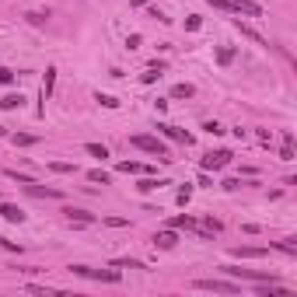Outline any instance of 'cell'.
<instances>
[{
    "instance_id": "6da1fadb",
    "label": "cell",
    "mask_w": 297,
    "mask_h": 297,
    "mask_svg": "<svg viewBox=\"0 0 297 297\" xmlns=\"http://www.w3.org/2000/svg\"><path fill=\"white\" fill-rule=\"evenodd\" d=\"M130 147H136V151H143V154H154L161 161H171V151H168L158 136H130Z\"/></svg>"
},
{
    "instance_id": "7a4b0ae2",
    "label": "cell",
    "mask_w": 297,
    "mask_h": 297,
    "mask_svg": "<svg viewBox=\"0 0 297 297\" xmlns=\"http://www.w3.org/2000/svg\"><path fill=\"white\" fill-rule=\"evenodd\" d=\"M210 4L220 7V11H231V14H248V18H259V14H263V7L252 4V0H210Z\"/></svg>"
},
{
    "instance_id": "3957f363",
    "label": "cell",
    "mask_w": 297,
    "mask_h": 297,
    "mask_svg": "<svg viewBox=\"0 0 297 297\" xmlns=\"http://www.w3.org/2000/svg\"><path fill=\"white\" fill-rule=\"evenodd\" d=\"M193 287L196 290H217V294H238L241 290L238 283H228V280H196Z\"/></svg>"
},
{
    "instance_id": "277c9868",
    "label": "cell",
    "mask_w": 297,
    "mask_h": 297,
    "mask_svg": "<svg viewBox=\"0 0 297 297\" xmlns=\"http://www.w3.org/2000/svg\"><path fill=\"white\" fill-rule=\"evenodd\" d=\"M231 165V151H217V154H206L203 158V171H220Z\"/></svg>"
},
{
    "instance_id": "5b68a950",
    "label": "cell",
    "mask_w": 297,
    "mask_h": 297,
    "mask_svg": "<svg viewBox=\"0 0 297 297\" xmlns=\"http://www.w3.org/2000/svg\"><path fill=\"white\" fill-rule=\"evenodd\" d=\"M220 269H224L228 276H238V280H255V283H273V276L269 273H255V269H234V266H220Z\"/></svg>"
},
{
    "instance_id": "8992f818",
    "label": "cell",
    "mask_w": 297,
    "mask_h": 297,
    "mask_svg": "<svg viewBox=\"0 0 297 297\" xmlns=\"http://www.w3.org/2000/svg\"><path fill=\"white\" fill-rule=\"evenodd\" d=\"M158 133H165L168 140H178V143H185V147L193 143V133H185V130H178V126H168V123H158Z\"/></svg>"
},
{
    "instance_id": "52a82bcc",
    "label": "cell",
    "mask_w": 297,
    "mask_h": 297,
    "mask_svg": "<svg viewBox=\"0 0 297 297\" xmlns=\"http://www.w3.org/2000/svg\"><path fill=\"white\" fill-rule=\"evenodd\" d=\"M25 189H28V196H39V199H63L60 189H46V185H39V182H28Z\"/></svg>"
},
{
    "instance_id": "ba28073f",
    "label": "cell",
    "mask_w": 297,
    "mask_h": 297,
    "mask_svg": "<svg viewBox=\"0 0 297 297\" xmlns=\"http://www.w3.org/2000/svg\"><path fill=\"white\" fill-rule=\"evenodd\" d=\"M0 217H4L7 224H21V220H25V210L14 206V203H0Z\"/></svg>"
},
{
    "instance_id": "9c48e42d",
    "label": "cell",
    "mask_w": 297,
    "mask_h": 297,
    "mask_svg": "<svg viewBox=\"0 0 297 297\" xmlns=\"http://www.w3.org/2000/svg\"><path fill=\"white\" fill-rule=\"evenodd\" d=\"M84 276H95V280H105V283H119L123 273H119L116 266H112V269H88V266H84Z\"/></svg>"
},
{
    "instance_id": "30bf717a",
    "label": "cell",
    "mask_w": 297,
    "mask_h": 297,
    "mask_svg": "<svg viewBox=\"0 0 297 297\" xmlns=\"http://www.w3.org/2000/svg\"><path fill=\"white\" fill-rule=\"evenodd\" d=\"M70 220H77V224H95V213H88V210H77V206H66L63 210Z\"/></svg>"
},
{
    "instance_id": "8fae6325",
    "label": "cell",
    "mask_w": 297,
    "mask_h": 297,
    "mask_svg": "<svg viewBox=\"0 0 297 297\" xmlns=\"http://www.w3.org/2000/svg\"><path fill=\"white\" fill-rule=\"evenodd\" d=\"M116 168H119V171H126V175H147V171H151V168L140 165V161H119Z\"/></svg>"
},
{
    "instance_id": "7c38bea8",
    "label": "cell",
    "mask_w": 297,
    "mask_h": 297,
    "mask_svg": "<svg viewBox=\"0 0 297 297\" xmlns=\"http://www.w3.org/2000/svg\"><path fill=\"white\" fill-rule=\"evenodd\" d=\"M175 241H178L175 231H161V234H154V245H158V248H175Z\"/></svg>"
},
{
    "instance_id": "4fadbf2b",
    "label": "cell",
    "mask_w": 297,
    "mask_h": 297,
    "mask_svg": "<svg viewBox=\"0 0 297 297\" xmlns=\"http://www.w3.org/2000/svg\"><path fill=\"white\" fill-rule=\"evenodd\" d=\"M53 84H56V66H49V70H46V81H42V101L53 95Z\"/></svg>"
},
{
    "instance_id": "5bb4252c",
    "label": "cell",
    "mask_w": 297,
    "mask_h": 297,
    "mask_svg": "<svg viewBox=\"0 0 297 297\" xmlns=\"http://www.w3.org/2000/svg\"><path fill=\"white\" fill-rule=\"evenodd\" d=\"M112 266H116V269H147L140 259H112Z\"/></svg>"
},
{
    "instance_id": "9a60e30c",
    "label": "cell",
    "mask_w": 297,
    "mask_h": 297,
    "mask_svg": "<svg viewBox=\"0 0 297 297\" xmlns=\"http://www.w3.org/2000/svg\"><path fill=\"white\" fill-rule=\"evenodd\" d=\"M161 185H168V182H165V178H151V175H147V178L136 185V189H140V193H151V189H161Z\"/></svg>"
},
{
    "instance_id": "2e32d148",
    "label": "cell",
    "mask_w": 297,
    "mask_h": 297,
    "mask_svg": "<svg viewBox=\"0 0 297 297\" xmlns=\"http://www.w3.org/2000/svg\"><path fill=\"white\" fill-rule=\"evenodd\" d=\"M21 95H4V98H0V108H4V112H11V108H21Z\"/></svg>"
},
{
    "instance_id": "e0dca14e",
    "label": "cell",
    "mask_w": 297,
    "mask_h": 297,
    "mask_svg": "<svg viewBox=\"0 0 297 297\" xmlns=\"http://www.w3.org/2000/svg\"><path fill=\"white\" fill-rule=\"evenodd\" d=\"M49 171H56V175H73L77 168H73L70 161H49Z\"/></svg>"
},
{
    "instance_id": "ac0fdd59",
    "label": "cell",
    "mask_w": 297,
    "mask_h": 297,
    "mask_svg": "<svg viewBox=\"0 0 297 297\" xmlns=\"http://www.w3.org/2000/svg\"><path fill=\"white\" fill-rule=\"evenodd\" d=\"M171 228H185V231H196V220L182 213V217H171Z\"/></svg>"
},
{
    "instance_id": "d6986e66",
    "label": "cell",
    "mask_w": 297,
    "mask_h": 297,
    "mask_svg": "<svg viewBox=\"0 0 297 297\" xmlns=\"http://www.w3.org/2000/svg\"><path fill=\"white\" fill-rule=\"evenodd\" d=\"M88 182H95V185H108L112 178H108V171H101V168H95V171H88Z\"/></svg>"
},
{
    "instance_id": "ffe728a7",
    "label": "cell",
    "mask_w": 297,
    "mask_h": 297,
    "mask_svg": "<svg viewBox=\"0 0 297 297\" xmlns=\"http://www.w3.org/2000/svg\"><path fill=\"white\" fill-rule=\"evenodd\" d=\"M4 175H7V178H14V182H21V185H28V182H35L32 175H25V171H18V168H7Z\"/></svg>"
},
{
    "instance_id": "44dd1931",
    "label": "cell",
    "mask_w": 297,
    "mask_h": 297,
    "mask_svg": "<svg viewBox=\"0 0 297 297\" xmlns=\"http://www.w3.org/2000/svg\"><path fill=\"white\" fill-rule=\"evenodd\" d=\"M88 154L98 158V161H105V158H108V147H101V143H88Z\"/></svg>"
},
{
    "instance_id": "7402d4cb",
    "label": "cell",
    "mask_w": 297,
    "mask_h": 297,
    "mask_svg": "<svg viewBox=\"0 0 297 297\" xmlns=\"http://www.w3.org/2000/svg\"><path fill=\"white\" fill-rule=\"evenodd\" d=\"M95 101H98V105H105V108H119V98H112V95H101V91L95 95Z\"/></svg>"
},
{
    "instance_id": "603a6c76",
    "label": "cell",
    "mask_w": 297,
    "mask_h": 297,
    "mask_svg": "<svg viewBox=\"0 0 297 297\" xmlns=\"http://www.w3.org/2000/svg\"><path fill=\"white\" fill-rule=\"evenodd\" d=\"M193 91H196L193 84H175V91H171V95H175V98H193Z\"/></svg>"
},
{
    "instance_id": "cb8c5ba5",
    "label": "cell",
    "mask_w": 297,
    "mask_h": 297,
    "mask_svg": "<svg viewBox=\"0 0 297 297\" xmlns=\"http://www.w3.org/2000/svg\"><path fill=\"white\" fill-rule=\"evenodd\" d=\"M287 294V287H259V297H280Z\"/></svg>"
},
{
    "instance_id": "d4e9b609",
    "label": "cell",
    "mask_w": 297,
    "mask_h": 297,
    "mask_svg": "<svg viewBox=\"0 0 297 297\" xmlns=\"http://www.w3.org/2000/svg\"><path fill=\"white\" fill-rule=\"evenodd\" d=\"M234 255H245V259H259V255H266V248H234Z\"/></svg>"
},
{
    "instance_id": "484cf974",
    "label": "cell",
    "mask_w": 297,
    "mask_h": 297,
    "mask_svg": "<svg viewBox=\"0 0 297 297\" xmlns=\"http://www.w3.org/2000/svg\"><path fill=\"white\" fill-rule=\"evenodd\" d=\"M35 140H39V136H32V133H14V143L18 147H32Z\"/></svg>"
},
{
    "instance_id": "4316f807",
    "label": "cell",
    "mask_w": 297,
    "mask_h": 297,
    "mask_svg": "<svg viewBox=\"0 0 297 297\" xmlns=\"http://www.w3.org/2000/svg\"><path fill=\"white\" fill-rule=\"evenodd\" d=\"M189 196H193V185H182V189H178V196H175V199H178V203L185 206V203H189Z\"/></svg>"
},
{
    "instance_id": "83f0119b",
    "label": "cell",
    "mask_w": 297,
    "mask_h": 297,
    "mask_svg": "<svg viewBox=\"0 0 297 297\" xmlns=\"http://www.w3.org/2000/svg\"><path fill=\"white\" fill-rule=\"evenodd\" d=\"M276 248H280V252H287V255H297V245H294V238H287V241H280Z\"/></svg>"
},
{
    "instance_id": "f1b7e54d",
    "label": "cell",
    "mask_w": 297,
    "mask_h": 297,
    "mask_svg": "<svg viewBox=\"0 0 297 297\" xmlns=\"http://www.w3.org/2000/svg\"><path fill=\"white\" fill-rule=\"evenodd\" d=\"M105 224H108V228H126L130 220H126V217H105Z\"/></svg>"
},
{
    "instance_id": "f546056e",
    "label": "cell",
    "mask_w": 297,
    "mask_h": 297,
    "mask_svg": "<svg viewBox=\"0 0 297 297\" xmlns=\"http://www.w3.org/2000/svg\"><path fill=\"white\" fill-rule=\"evenodd\" d=\"M217 60H220V63H224V66H228V63L234 60V49H220V56H217Z\"/></svg>"
},
{
    "instance_id": "4dcf8cb0",
    "label": "cell",
    "mask_w": 297,
    "mask_h": 297,
    "mask_svg": "<svg viewBox=\"0 0 297 297\" xmlns=\"http://www.w3.org/2000/svg\"><path fill=\"white\" fill-rule=\"evenodd\" d=\"M203 130H206V133H213V136H220V133H224V126H220V123H206Z\"/></svg>"
},
{
    "instance_id": "1f68e13d",
    "label": "cell",
    "mask_w": 297,
    "mask_h": 297,
    "mask_svg": "<svg viewBox=\"0 0 297 297\" xmlns=\"http://www.w3.org/2000/svg\"><path fill=\"white\" fill-rule=\"evenodd\" d=\"M0 245H4L7 252H21V245H18V241H4V238H0Z\"/></svg>"
},
{
    "instance_id": "d6a6232c",
    "label": "cell",
    "mask_w": 297,
    "mask_h": 297,
    "mask_svg": "<svg viewBox=\"0 0 297 297\" xmlns=\"http://www.w3.org/2000/svg\"><path fill=\"white\" fill-rule=\"evenodd\" d=\"M11 81H14V73L11 70H0V84H11Z\"/></svg>"
},
{
    "instance_id": "836d02e7",
    "label": "cell",
    "mask_w": 297,
    "mask_h": 297,
    "mask_svg": "<svg viewBox=\"0 0 297 297\" xmlns=\"http://www.w3.org/2000/svg\"><path fill=\"white\" fill-rule=\"evenodd\" d=\"M0 136H4V126H0Z\"/></svg>"
}]
</instances>
